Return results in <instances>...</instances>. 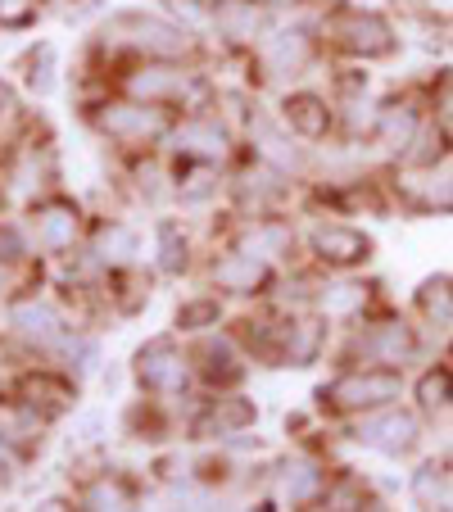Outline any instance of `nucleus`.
Instances as JSON below:
<instances>
[{
	"mask_svg": "<svg viewBox=\"0 0 453 512\" xmlns=\"http://www.w3.org/2000/svg\"><path fill=\"white\" fill-rule=\"evenodd\" d=\"M399 395H404V372H395V368H345L336 381L322 386V404L349 417L390 408V404H399Z\"/></svg>",
	"mask_w": 453,
	"mask_h": 512,
	"instance_id": "nucleus-1",
	"label": "nucleus"
},
{
	"mask_svg": "<svg viewBox=\"0 0 453 512\" xmlns=\"http://www.w3.org/2000/svg\"><path fill=\"white\" fill-rule=\"evenodd\" d=\"M96 127L100 136H109L114 145H127V150H141V145H155L173 132L168 114L159 105H141V100H105L96 109Z\"/></svg>",
	"mask_w": 453,
	"mask_h": 512,
	"instance_id": "nucleus-2",
	"label": "nucleus"
},
{
	"mask_svg": "<svg viewBox=\"0 0 453 512\" xmlns=\"http://www.w3.org/2000/svg\"><path fill=\"white\" fill-rule=\"evenodd\" d=\"M417 349H422V340H417V331L408 327L404 318H381V322H367V327L358 331L354 345H349V354L358 358V368L404 372L417 358Z\"/></svg>",
	"mask_w": 453,
	"mask_h": 512,
	"instance_id": "nucleus-3",
	"label": "nucleus"
},
{
	"mask_svg": "<svg viewBox=\"0 0 453 512\" xmlns=\"http://www.w3.org/2000/svg\"><path fill=\"white\" fill-rule=\"evenodd\" d=\"M114 41L127 50H136V55L145 59H182L191 55V28H182V23H168L159 19V14H123V19H114Z\"/></svg>",
	"mask_w": 453,
	"mask_h": 512,
	"instance_id": "nucleus-4",
	"label": "nucleus"
},
{
	"mask_svg": "<svg viewBox=\"0 0 453 512\" xmlns=\"http://www.w3.org/2000/svg\"><path fill=\"white\" fill-rule=\"evenodd\" d=\"M123 96L141 105H186L195 96V73L177 68L173 59H145L132 73H123Z\"/></svg>",
	"mask_w": 453,
	"mask_h": 512,
	"instance_id": "nucleus-5",
	"label": "nucleus"
},
{
	"mask_svg": "<svg viewBox=\"0 0 453 512\" xmlns=\"http://www.w3.org/2000/svg\"><path fill=\"white\" fill-rule=\"evenodd\" d=\"M136 381L150 395H182L195 377V358L186 349H177L173 340H150L136 349Z\"/></svg>",
	"mask_w": 453,
	"mask_h": 512,
	"instance_id": "nucleus-6",
	"label": "nucleus"
},
{
	"mask_svg": "<svg viewBox=\"0 0 453 512\" xmlns=\"http://www.w3.org/2000/svg\"><path fill=\"white\" fill-rule=\"evenodd\" d=\"M354 445L372 449V454H386V458H399V454H413L417 435H422V422L404 408H376V413H363L354 422Z\"/></svg>",
	"mask_w": 453,
	"mask_h": 512,
	"instance_id": "nucleus-7",
	"label": "nucleus"
},
{
	"mask_svg": "<svg viewBox=\"0 0 453 512\" xmlns=\"http://www.w3.org/2000/svg\"><path fill=\"white\" fill-rule=\"evenodd\" d=\"M327 32H331V41L354 59H381V55L395 50V32H390V23L372 10H340L336 19L327 23Z\"/></svg>",
	"mask_w": 453,
	"mask_h": 512,
	"instance_id": "nucleus-8",
	"label": "nucleus"
},
{
	"mask_svg": "<svg viewBox=\"0 0 453 512\" xmlns=\"http://www.w3.org/2000/svg\"><path fill=\"white\" fill-rule=\"evenodd\" d=\"M10 331L19 340H28L32 349H64L68 318L55 300H46V295H23V300L10 304Z\"/></svg>",
	"mask_w": 453,
	"mask_h": 512,
	"instance_id": "nucleus-9",
	"label": "nucleus"
},
{
	"mask_svg": "<svg viewBox=\"0 0 453 512\" xmlns=\"http://www.w3.org/2000/svg\"><path fill=\"white\" fill-rule=\"evenodd\" d=\"M168 141H173V155L191 159V164H227L232 159V132L218 123V118H204V114H191L186 123H177L173 132H168Z\"/></svg>",
	"mask_w": 453,
	"mask_h": 512,
	"instance_id": "nucleus-10",
	"label": "nucleus"
},
{
	"mask_svg": "<svg viewBox=\"0 0 453 512\" xmlns=\"http://www.w3.org/2000/svg\"><path fill=\"white\" fill-rule=\"evenodd\" d=\"M82 236V213L78 204H68V200H41L32 204L28 213V241L37 245L41 254H64L73 250Z\"/></svg>",
	"mask_w": 453,
	"mask_h": 512,
	"instance_id": "nucleus-11",
	"label": "nucleus"
},
{
	"mask_svg": "<svg viewBox=\"0 0 453 512\" xmlns=\"http://www.w3.org/2000/svg\"><path fill=\"white\" fill-rule=\"evenodd\" d=\"M404 200L422 213H453V155L444 150L431 164H413L404 173Z\"/></svg>",
	"mask_w": 453,
	"mask_h": 512,
	"instance_id": "nucleus-12",
	"label": "nucleus"
},
{
	"mask_svg": "<svg viewBox=\"0 0 453 512\" xmlns=\"http://www.w3.org/2000/svg\"><path fill=\"white\" fill-rule=\"evenodd\" d=\"M322 490H327V472H322L318 458H286V463L272 472V499H277V508H304V503H318Z\"/></svg>",
	"mask_w": 453,
	"mask_h": 512,
	"instance_id": "nucleus-13",
	"label": "nucleus"
},
{
	"mask_svg": "<svg viewBox=\"0 0 453 512\" xmlns=\"http://www.w3.org/2000/svg\"><path fill=\"white\" fill-rule=\"evenodd\" d=\"M259 64L268 78L286 82V78H299L304 68L313 64V37L304 28H277L259 41Z\"/></svg>",
	"mask_w": 453,
	"mask_h": 512,
	"instance_id": "nucleus-14",
	"label": "nucleus"
},
{
	"mask_svg": "<svg viewBox=\"0 0 453 512\" xmlns=\"http://www.w3.org/2000/svg\"><path fill=\"white\" fill-rule=\"evenodd\" d=\"M309 250L318 254V263H327V268H336V272H349L372 259V241L349 223H318L309 232Z\"/></svg>",
	"mask_w": 453,
	"mask_h": 512,
	"instance_id": "nucleus-15",
	"label": "nucleus"
},
{
	"mask_svg": "<svg viewBox=\"0 0 453 512\" xmlns=\"http://www.w3.org/2000/svg\"><path fill=\"white\" fill-rule=\"evenodd\" d=\"M322 345H327V327L309 313H290L277 322V363L286 368H309L322 354Z\"/></svg>",
	"mask_w": 453,
	"mask_h": 512,
	"instance_id": "nucleus-16",
	"label": "nucleus"
},
{
	"mask_svg": "<svg viewBox=\"0 0 453 512\" xmlns=\"http://www.w3.org/2000/svg\"><path fill=\"white\" fill-rule=\"evenodd\" d=\"M422 132H426V118H422V109H417L413 100H390V105L376 109L372 141L386 145L390 155H413V145H417V136Z\"/></svg>",
	"mask_w": 453,
	"mask_h": 512,
	"instance_id": "nucleus-17",
	"label": "nucleus"
},
{
	"mask_svg": "<svg viewBox=\"0 0 453 512\" xmlns=\"http://www.w3.org/2000/svg\"><path fill=\"white\" fill-rule=\"evenodd\" d=\"M209 277L222 295H259V290L268 286L272 272H268V259H259V254L232 250V254H222V259L213 263Z\"/></svg>",
	"mask_w": 453,
	"mask_h": 512,
	"instance_id": "nucleus-18",
	"label": "nucleus"
},
{
	"mask_svg": "<svg viewBox=\"0 0 453 512\" xmlns=\"http://www.w3.org/2000/svg\"><path fill=\"white\" fill-rule=\"evenodd\" d=\"M191 358H195V372L218 390L236 386V381L245 377V358H241V349H236L232 336H204L200 345L191 349Z\"/></svg>",
	"mask_w": 453,
	"mask_h": 512,
	"instance_id": "nucleus-19",
	"label": "nucleus"
},
{
	"mask_svg": "<svg viewBox=\"0 0 453 512\" xmlns=\"http://www.w3.org/2000/svg\"><path fill=\"white\" fill-rule=\"evenodd\" d=\"M250 141H254V150H259L263 164L277 168V173H295V168L304 164V155H299V145H295V132H290L286 123L254 118V123H250Z\"/></svg>",
	"mask_w": 453,
	"mask_h": 512,
	"instance_id": "nucleus-20",
	"label": "nucleus"
},
{
	"mask_svg": "<svg viewBox=\"0 0 453 512\" xmlns=\"http://www.w3.org/2000/svg\"><path fill=\"white\" fill-rule=\"evenodd\" d=\"M91 259L109 272H123L141 259V236L127 223H100L96 236H91Z\"/></svg>",
	"mask_w": 453,
	"mask_h": 512,
	"instance_id": "nucleus-21",
	"label": "nucleus"
},
{
	"mask_svg": "<svg viewBox=\"0 0 453 512\" xmlns=\"http://www.w3.org/2000/svg\"><path fill=\"white\" fill-rule=\"evenodd\" d=\"M281 123H286L299 141H322V136L331 132V105L322 96H313V91H295V96H286V105H281Z\"/></svg>",
	"mask_w": 453,
	"mask_h": 512,
	"instance_id": "nucleus-22",
	"label": "nucleus"
},
{
	"mask_svg": "<svg viewBox=\"0 0 453 512\" xmlns=\"http://www.w3.org/2000/svg\"><path fill=\"white\" fill-rule=\"evenodd\" d=\"M259 422V408L241 395H222L213 399L209 408L200 413V435H218V440H232V435H245L250 426Z\"/></svg>",
	"mask_w": 453,
	"mask_h": 512,
	"instance_id": "nucleus-23",
	"label": "nucleus"
},
{
	"mask_svg": "<svg viewBox=\"0 0 453 512\" xmlns=\"http://www.w3.org/2000/svg\"><path fill=\"white\" fill-rule=\"evenodd\" d=\"M78 512H136V494L123 476H96L78 490Z\"/></svg>",
	"mask_w": 453,
	"mask_h": 512,
	"instance_id": "nucleus-24",
	"label": "nucleus"
},
{
	"mask_svg": "<svg viewBox=\"0 0 453 512\" xmlns=\"http://www.w3.org/2000/svg\"><path fill=\"white\" fill-rule=\"evenodd\" d=\"M213 23L227 41H254L263 28V14L254 0H218V10H213Z\"/></svg>",
	"mask_w": 453,
	"mask_h": 512,
	"instance_id": "nucleus-25",
	"label": "nucleus"
},
{
	"mask_svg": "<svg viewBox=\"0 0 453 512\" xmlns=\"http://www.w3.org/2000/svg\"><path fill=\"white\" fill-rule=\"evenodd\" d=\"M241 250H250V254H259V259L277 263V259H286V254L295 250V232H290L286 223H272V218H263V223H254L250 232H245Z\"/></svg>",
	"mask_w": 453,
	"mask_h": 512,
	"instance_id": "nucleus-26",
	"label": "nucleus"
},
{
	"mask_svg": "<svg viewBox=\"0 0 453 512\" xmlns=\"http://www.w3.org/2000/svg\"><path fill=\"white\" fill-rule=\"evenodd\" d=\"M318 508L322 512H372V499H367V485L358 481V476L340 472V476H331L327 481Z\"/></svg>",
	"mask_w": 453,
	"mask_h": 512,
	"instance_id": "nucleus-27",
	"label": "nucleus"
},
{
	"mask_svg": "<svg viewBox=\"0 0 453 512\" xmlns=\"http://www.w3.org/2000/svg\"><path fill=\"white\" fill-rule=\"evenodd\" d=\"M417 313L431 322L435 331H453V281L449 277H431L417 290Z\"/></svg>",
	"mask_w": 453,
	"mask_h": 512,
	"instance_id": "nucleus-28",
	"label": "nucleus"
},
{
	"mask_svg": "<svg viewBox=\"0 0 453 512\" xmlns=\"http://www.w3.org/2000/svg\"><path fill=\"white\" fill-rule=\"evenodd\" d=\"M417 408L422 413H449L453 408V368H426L417 377Z\"/></svg>",
	"mask_w": 453,
	"mask_h": 512,
	"instance_id": "nucleus-29",
	"label": "nucleus"
},
{
	"mask_svg": "<svg viewBox=\"0 0 453 512\" xmlns=\"http://www.w3.org/2000/svg\"><path fill=\"white\" fill-rule=\"evenodd\" d=\"M23 404L32 408V413H59V408L68 404V381L64 377H50V372H41V377H28L23 381Z\"/></svg>",
	"mask_w": 453,
	"mask_h": 512,
	"instance_id": "nucleus-30",
	"label": "nucleus"
},
{
	"mask_svg": "<svg viewBox=\"0 0 453 512\" xmlns=\"http://www.w3.org/2000/svg\"><path fill=\"white\" fill-rule=\"evenodd\" d=\"M363 304H367V290L358 286V281H331L318 295V309L327 313V318H349V313H358Z\"/></svg>",
	"mask_w": 453,
	"mask_h": 512,
	"instance_id": "nucleus-31",
	"label": "nucleus"
},
{
	"mask_svg": "<svg viewBox=\"0 0 453 512\" xmlns=\"http://www.w3.org/2000/svg\"><path fill=\"white\" fill-rule=\"evenodd\" d=\"M218 318H222L218 295H195V300L177 304V331H209L218 327Z\"/></svg>",
	"mask_w": 453,
	"mask_h": 512,
	"instance_id": "nucleus-32",
	"label": "nucleus"
},
{
	"mask_svg": "<svg viewBox=\"0 0 453 512\" xmlns=\"http://www.w3.org/2000/svg\"><path fill=\"white\" fill-rule=\"evenodd\" d=\"M159 272H182L191 263V245H186L182 227L177 223H159Z\"/></svg>",
	"mask_w": 453,
	"mask_h": 512,
	"instance_id": "nucleus-33",
	"label": "nucleus"
},
{
	"mask_svg": "<svg viewBox=\"0 0 453 512\" xmlns=\"http://www.w3.org/2000/svg\"><path fill=\"white\" fill-rule=\"evenodd\" d=\"M413 494H417V503L422 508H444L449 503V476H444V467H435V463H426L422 472L413 476Z\"/></svg>",
	"mask_w": 453,
	"mask_h": 512,
	"instance_id": "nucleus-34",
	"label": "nucleus"
},
{
	"mask_svg": "<svg viewBox=\"0 0 453 512\" xmlns=\"http://www.w3.org/2000/svg\"><path fill=\"white\" fill-rule=\"evenodd\" d=\"M23 259H28V232L14 223H0V268H14Z\"/></svg>",
	"mask_w": 453,
	"mask_h": 512,
	"instance_id": "nucleus-35",
	"label": "nucleus"
},
{
	"mask_svg": "<svg viewBox=\"0 0 453 512\" xmlns=\"http://www.w3.org/2000/svg\"><path fill=\"white\" fill-rule=\"evenodd\" d=\"M431 118H435V127L444 132V141H453V78L444 82L440 91H435V100H431Z\"/></svg>",
	"mask_w": 453,
	"mask_h": 512,
	"instance_id": "nucleus-36",
	"label": "nucleus"
},
{
	"mask_svg": "<svg viewBox=\"0 0 453 512\" xmlns=\"http://www.w3.org/2000/svg\"><path fill=\"white\" fill-rule=\"evenodd\" d=\"M32 0H0V23H28Z\"/></svg>",
	"mask_w": 453,
	"mask_h": 512,
	"instance_id": "nucleus-37",
	"label": "nucleus"
},
{
	"mask_svg": "<svg viewBox=\"0 0 453 512\" xmlns=\"http://www.w3.org/2000/svg\"><path fill=\"white\" fill-rule=\"evenodd\" d=\"M14 472V445H10V435L0 431V481Z\"/></svg>",
	"mask_w": 453,
	"mask_h": 512,
	"instance_id": "nucleus-38",
	"label": "nucleus"
},
{
	"mask_svg": "<svg viewBox=\"0 0 453 512\" xmlns=\"http://www.w3.org/2000/svg\"><path fill=\"white\" fill-rule=\"evenodd\" d=\"M37 512H78V503H68V499H46V503H37Z\"/></svg>",
	"mask_w": 453,
	"mask_h": 512,
	"instance_id": "nucleus-39",
	"label": "nucleus"
},
{
	"mask_svg": "<svg viewBox=\"0 0 453 512\" xmlns=\"http://www.w3.org/2000/svg\"><path fill=\"white\" fill-rule=\"evenodd\" d=\"M5 114H14V91L0 82V118H5Z\"/></svg>",
	"mask_w": 453,
	"mask_h": 512,
	"instance_id": "nucleus-40",
	"label": "nucleus"
}]
</instances>
